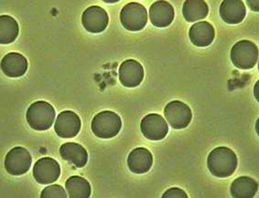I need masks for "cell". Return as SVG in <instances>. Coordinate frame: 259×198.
Segmentation results:
<instances>
[{
    "instance_id": "6da1fadb",
    "label": "cell",
    "mask_w": 259,
    "mask_h": 198,
    "mask_svg": "<svg viewBox=\"0 0 259 198\" xmlns=\"http://www.w3.org/2000/svg\"><path fill=\"white\" fill-rule=\"evenodd\" d=\"M238 164L235 152L226 146L211 151L207 158V166L212 175L218 178L229 177L235 173Z\"/></svg>"
},
{
    "instance_id": "7a4b0ae2",
    "label": "cell",
    "mask_w": 259,
    "mask_h": 198,
    "mask_svg": "<svg viewBox=\"0 0 259 198\" xmlns=\"http://www.w3.org/2000/svg\"><path fill=\"white\" fill-rule=\"evenodd\" d=\"M55 116V109L51 103L38 101L28 108L26 119L33 130H47L53 126Z\"/></svg>"
},
{
    "instance_id": "3957f363",
    "label": "cell",
    "mask_w": 259,
    "mask_h": 198,
    "mask_svg": "<svg viewBox=\"0 0 259 198\" xmlns=\"http://www.w3.org/2000/svg\"><path fill=\"white\" fill-rule=\"evenodd\" d=\"M92 131L101 139H111L117 136L122 128V121L114 111H103L97 113L92 121Z\"/></svg>"
},
{
    "instance_id": "277c9868",
    "label": "cell",
    "mask_w": 259,
    "mask_h": 198,
    "mask_svg": "<svg viewBox=\"0 0 259 198\" xmlns=\"http://www.w3.org/2000/svg\"><path fill=\"white\" fill-rule=\"evenodd\" d=\"M257 59L258 48L250 40H240L231 49V60L237 69L251 70L256 65Z\"/></svg>"
},
{
    "instance_id": "5b68a950",
    "label": "cell",
    "mask_w": 259,
    "mask_h": 198,
    "mask_svg": "<svg viewBox=\"0 0 259 198\" xmlns=\"http://www.w3.org/2000/svg\"><path fill=\"white\" fill-rule=\"evenodd\" d=\"M120 22L130 31H139L144 29L148 23V12L144 6L138 2H130L122 9Z\"/></svg>"
},
{
    "instance_id": "8992f818",
    "label": "cell",
    "mask_w": 259,
    "mask_h": 198,
    "mask_svg": "<svg viewBox=\"0 0 259 198\" xmlns=\"http://www.w3.org/2000/svg\"><path fill=\"white\" fill-rule=\"evenodd\" d=\"M4 164L6 171L9 174L19 176L29 172L32 158L29 151L21 146H17L7 154Z\"/></svg>"
},
{
    "instance_id": "52a82bcc",
    "label": "cell",
    "mask_w": 259,
    "mask_h": 198,
    "mask_svg": "<svg viewBox=\"0 0 259 198\" xmlns=\"http://www.w3.org/2000/svg\"><path fill=\"white\" fill-rule=\"evenodd\" d=\"M164 115L173 129H185L191 123L192 112L186 103L181 101L168 102L164 109Z\"/></svg>"
},
{
    "instance_id": "ba28073f",
    "label": "cell",
    "mask_w": 259,
    "mask_h": 198,
    "mask_svg": "<svg viewBox=\"0 0 259 198\" xmlns=\"http://www.w3.org/2000/svg\"><path fill=\"white\" fill-rule=\"evenodd\" d=\"M140 130L148 140L160 141L163 140L168 135V126L161 115L149 113L140 122Z\"/></svg>"
},
{
    "instance_id": "9c48e42d",
    "label": "cell",
    "mask_w": 259,
    "mask_h": 198,
    "mask_svg": "<svg viewBox=\"0 0 259 198\" xmlns=\"http://www.w3.org/2000/svg\"><path fill=\"white\" fill-rule=\"evenodd\" d=\"M108 22L109 17L107 12L99 6H91L82 12V26L93 34H98L106 30Z\"/></svg>"
},
{
    "instance_id": "30bf717a",
    "label": "cell",
    "mask_w": 259,
    "mask_h": 198,
    "mask_svg": "<svg viewBox=\"0 0 259 198\" xmlns=\"http://www.w3.org/2000/svg\"><path fill=\"white\" fill-rule=\"evenodd\" d=\"M61 175V167L56 160L51 157L38 159L33 167V176L40 184H50L56 182Z\"/></svg>"
},
{
    "instance_id": "8fae6325",
    "label": "cell",
    "mask_w": 259,
    "mask_h": 198,
    "mask_svg": "<svg viewBox=\"0 0 259 198\" xmlns=\"http://www.w3.org/2000/svg\"><path fill=\"white\" fill-rule=\"evenodd\" d=\"M81 119L74 111H63L59 113L55 121L54 130L61 138H73L81 130Z\"/></svg>"
},
{
    "instance_id": "7c38bea8",
    "label": "cell",
    "mask_w": 259,
    "mask_h": 198,
    "mask_svg": "<svg viewBox=\"0 0 259 198\" xmlns=\"http://www.w3.org/2000/svg\"><path fill=\"white\" fill-rule=\"evenodd\" d=\"M119 81L126 88L138 87L143 82L144 68L138 60L126 59L119 67Z\"/></svg>"
},
{
    "instance_id": "4fadbf2b",
    "label": "cell",
    "mask_w": 259,
    "mask_h": 198,
    "mask_svg": "<svg viewBox=\"0 0 259 198\" xmlns=\"http://www.w3.org/2000/svg\"><path fill=\"white\" fill-rule=\"evenodd\" d=\"M175 11L167 1H156L149 9V18L154 27L166 28L172 23Z\"/></svg>"
},
{
    "instance_id": "5bb4252c",
    "label": "cell",
    "mask_w": 259,
    "mask_h": 198,
    "mask_svg": "<svg viewBox=\"0 0 259 198\" xmlns=\"http://www.w3.org/2000/svg\"><path fill=\"white\" fill-rule=\"evenodd\" d=\"M153 164V156L148 149L139 147L130 152L127 158V166L132 173L143 174L151 169Z\"/></svg>"
},
{
    "instance_id": "9a60e30c",
    "label": "cell",
    "mask_w": 259,
    "mask_h": 198,
    "mask_svg": "<svg viewBox=\"0 0 259 198\" xmlns=\"http://www.w3.org/2000/svg\"><path fill=\"white\" fill-rule=\"evenodd\" d=\"M28 60L22 54L10 52L2 58L1 70L10 78L22 77L28 71Z\"/></svg>"
},
{
    "instance_id": "2e32d148",
    "label": "cell",
    "mask_w": 259,
    "mask_h": 198,
    "mask_svg": "<svg viewBox=\"0 0 259 198\" xmlns=\"http://www.w3.org/2000/svg\"><path fill=\"white\" fill-rule=\"evenodd\" d=\"M189 37L192 43L200 48H204L210 46L215 37V31L207 21H200L192 25L189 31Z\"/></svg>"
},
{
    "instance_id": "e0dca14e",
    "label": "cell",
    "mask_w": 259,
    "mask_h": 198,
    "mask_svg": "<svg viewBox=\"0 0 259 198\" xmlns=\"http://www.w3.org/2000/svg\"><path fill=\"white\" fill-rule=\"evenodd\" d=\"M246 15L245 4L241 0H225L220 6V16L226 23L236 25L241 23Z\"/></svg>"
},
{
    "instance_id": "ac0fdd59",
    "label": "cell",
    "mask_w": 259,
    "mask_h": 198,
    "mask_svg": "<svg viewBox=\"0 0 259 198\" xmlns=\"http://www.w3.org/2000/svg\"><path fill=\"white\" fill-rule=\"evenodd\" d=\"M60 155L68 163L75 165L77 168L84 167L88 161V154L82 145L77 143H66L60 147Z\"/></svg>"
},
{
    "instance_id": "d6986e66",
    "label": "cell",
    "mask_w": 259,
    "mask_h": 198,
    "mask_svg": "<svg viewBox=\"0 0 259 198\" xmlns=\"http://www.w3.org/2000/svg\"><path fill=\"white\" fill-rule=\"evenodd\" d=\"M258 190V184L254 179L241 176L231 184V195L235 198L254 197Z\"/></svg>"
},
{
    "instance_id": "ffe728a7",
    "label": "cell",
    "mask_w": 259,
    "mask_h": 198,
    "mask_svg": "<svg viewBox=\"0 0 259 198\" xmlns=\"http://www.w3.org/2000/svg\"><path fill=\"white\" fill-rule=\"evenodd\" d=\"M208 13L209 7L203 0H187L183 4V17L190 23L204 20Z\"/></svg>"
},
{
    "instance_id": "44dd1931",
    "label": "cell",
    "mask_w": 259,
    "mask_h": 198,
    "mask_svg": "<svg viewBox=\"0 0 259 198\" xmlns=\"http://www.w3.org/2000/svg\"><path fill=\"white\" fill-rule=\"evenodd\" d=\"M68 196L70 198H89L91 195V184L87 179L79 175H72L65 183Z\"/></svg>"
},
{
    "instance_id": "7402d4cb",
    "label": "cell",
    "mask_w": 259,
    "mask_h": 198,
    "mask_svg": "<svg viewBox=\"0 0 259 198\" xmlns=\"http://www.w3.org/2000/svg\"><path fill=\"white\" fill-rule=\"evenodd\" d=\"M19 33L17 20L9 15H2L0 17V43L7 45L14 42Z\"/></svg>"
},
{
    "instance_id": "603a6c76",
    "label": "cell",
    "mask_w": 259,
    "mask_h": 198,
    "mask_svg": "<svg viewBox=\"0 0 259 198\" xmlns=\"http://www.w3.org/2000/svg\"><path fill=\"white\" fill-rule=\"evenodd\" d=\"M67 196L65 190L60 184L49 185L45 187L40 193L41 198H66Z\"/></svg>"
},
{
    "instance_id": "cb8c5ba5",
    "label": "cell",
    "mask_w": 259,
    "mask_h": 198,
    "mask_svg": "<svg viewBox=\"0 0 259 198\" xmlns=\"http://www.w3.org/2000/svg\"><path fill=\"white\" fill-rule=\"evenodd\" d=\"M162 198H188V195L183 189L172 187L163 193Z\"/></svg>"
},
{
    "instance_id": "d4e9b609",
    "label": "cell",
    "mask_w": 259,
    "mask_h": 198,
    "mask_svg": "<svg viewBox=\"0 0 259 198\" xmlns=\"http://www.w3.org/2000/svg\"><path fill=\"white\" fill-rule=\"evenodd\" d=\"M247 5L253 11L258 12V1H247Z\"/></svg>"
},
{
    "instance_id": "484cf974",
    "label": "cell",
    "mask_w": 259,
    "mask_h": 198,
    "mask_svg": "<svg viewBox=\"0 0 259 198\" xmlns=\"http://www.w3.org/2000/svg\"><path fill=\"white\" fill-rule=\"evenodd\" d=\"M258 88H259V82H257L255 83V86H254V95L255 97V100L258 102L259 101V97H258Z\"/></svg>"
}]
</instances>
